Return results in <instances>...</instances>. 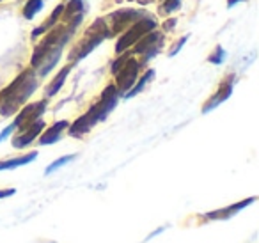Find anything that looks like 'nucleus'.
<instances>
[{"mask_svg": "<svg viewBox=\"0 0 259 243\" xmlns=\"http://www.w3.org/2000/svg\"><path fill=\"white\" fill-rule=\"evenodd\" d=\"M73 32H75L73 27L66 25V23L64 25L57 23V27L36 47L32 59H30V64H32L34 68H39L41 76L47 75V73L57 64V61L61 59L62 47L68 43L69 36H71Z\"/></svg>", "mask_w": 259, "mask_h": 243, "instance_id": "obj_1", "label": "nucleus"}, {"mask_svg": "<svg viewBox=\"0 0 259 243\" xmlns=\"http://www.w3.org/2000/svg\"><path fill=\"white\" fill-rule=\"evenodd\" d=\"M36 89L37 78L32 69H27L20 76H16L11 86H8L0 93V115L9 117V115L16 114Z\"/></svg>", "mask_w": 259, "mask_h": 243, "instance_id": "obj_2", "label": "nucleus"}, {"mask_svg": "<svg viewBox=\"0 0 259 243\" xmlns=\"http://www.w3.org/2000/svg\"><path fill=\"white\" fill-rule=\"evenodd\" d=\"M117 96H119V93L114 84L105 87V91L101 93L100 101L94 103L83 115H80L73 125L68 126L69 135L82 137V135H85L87 132H91L100 121H105V119L108 117V114L115 108V105H117Z\"/></svg>", "mask_w": 259, "mask_h": 243, "instance_id": "obj_3", "label": "nucleus"}, {"mask_svg": "<svg viewBox=\"0 0 259 243\" xmlns=\"http://www.w3.org/2000/svg\"><path fill=\"white\" fill-rule=\"evenodd\" d=\"M141 62L132 59L128 54L121 55L117 61L112 64V73L115 75V89L119 94H126L137 82Z\"/></svg>", "mask_w": 259, "mask_h": 243, "instance_id": "obj_4", "label": "nucleus"}, {"mask_svg": "<svg viewBox=\"0 0 259 243\" xmlns=\"http://www.w3.org/2000/svg\"><path fill=\"white\" fill-rule=\"evenodd\" d=\"M105 37H110V36H108L107 23H105V20H96V22H94L93 25L87 29V32L83 34L82 41H80V43L76 45L75 50L71 52V55H69V61L76 62V61H80V59L87 57V55H89L91 52H93L94 48H96L98 45L105 39Z\"/></svg>", "mask_w": 259, "mask_h": 243, "instance_id": "obj_5", "label": "nucleus"}, {"mask_svg": "<svg viewBox=\"0 0 259 243\" xmlns=\"http://www.w3.org/2000/svg\"><path fill=\"white\" fill-rule=\"evenodd\" d=\"M156 29V22L151 18H141L139 22H135L134 25L130 27V30L124 34V36L121 37V39L117 41V47H115V52L117 54H122V52L126 50V48H130L132 45L137 43L141 37H144L148 32H151V30Z\"/></svg>", "mask_w": 259, "mask_h": 243, "instance_id": "obj_6", "label": "nucleus"}, {"mask_svg": "<svg viewBox=\"0 0 259 243\" xmlns=\"http://www.w3.org/2000/svg\"><path fill=\"white\" fill-rule=\"evenodd\" d=\"M141 18H144V13L142 11H132V9H121V11H115L112 15L107 16L105 23H107L108 36H115V34L122 32L126 27H132L135 22H139Z\"/></svg>", "mask_w": 259, "mask_h": 243, "instance_id": "obj_7", "label": "nucleus"}, {"mask_svg": "<svg viewBox=\"0 0 259 243\" xmlns=\"http://www.w3.org/2000/svg\"><path fill=\"white\" fill-rule=\"evenodd\" d=\"M45 110H47V100H41V101H37V103L27 105V107H23L22 110H20V114L16 115L13 126H15V130L22 132V130H25L27 126L32 125L34 121L41 119V115L45 114Z\"/></svg>", "mask_w": 259, "mask_h": 243, "instance_id": "obj_8", "label": "nucleus"}, {"mask_svg": "<svg viewBox=\"0 0 259 243\" xmlns=\"http://www.w3.org/2000/svg\"><path fill=\"white\" fill-rule=\"evenodd\" d=\"M162 34L160 32H148L144 37H141V39L135 43V48H134V52L135 54H141V55H144V61L142 62H148L151 57H155L156 55V52L162 48Z\"/></svg>", "mask_w": 259, "mask_h": 243, "instance_id": "obj_9", "label": "nucleus"}, {"mask_svg": "<svg viewBox=\"0 0 259 243\" xmlns=\"http://www.w3.org/2000/svg\"><path fill=\"white\" fill-rule=\"evenodd\" d=\"M233 86H234V75H229L222 84H220L219 91L206 101V105L202 107V114H208V112H211L213 108L219 107L220 103H224V101L233 94Z\"/></svg>", "mask_w": 259, "mask_h": 243, "instance_id": "obj_10", "label": "nucleus"}, {"mask_svg": "<svg viewBox=\"0 0 259 243\" xmlns=\"http://www.w3.org/2000/svg\"><path fill=\"white\" fill-rule=\"evenodd\" d=\"M252 202H255V197H248V199L240 200V202L233 204V206L222 208V210L208 211V213H204V218H208V220H229V218L234 217L238 211L245 210V208L250 206Z\"/></svg>", "mask_w": 259, "mask_h": 243, "instance_id": "obj_11", "label": "nucleus"}, {"mask_svg": "<svg viewBox=\"0 0 259 243\" xmlns=\"http://www.w3.org/2000/svg\"><path fill=\"white\" fill-rule=\"evenodd\" d=\"M43 128H45V121H41V119L34 121L32 125L27 126L25 130H22V132L16 133V137L13 139V146L18 147V149L29 146V144L32 142V140L36 139V137L39 135L41 132H43Z\"/></svg>", "mask_w": 259, "mask_h": 243, "instance_id": "obj_12", "label": "nucleus"}, {"mask_svg": "<svg viewBox=\"0 0 259 243\" xmlns=\"http://www.w3.org/2000/svg\"><path fill=\"white\" fill-rule=\"evenodd\" d=\"M83 0H69L68 6H64V11H62V16H64V23L73 29L78 27V23L82 22L83 18Z\"/></svg>", "mask_w": 259, "mask_h": 243, "instance_id": "obj_13", "label": "nucleus"}, {"mask_svg": "<svg viewBox=\"0 0 259 243\" xmlns=\"http://www.w3.org/2000/svg\"><path fill=\"white\" fill-rule=\"evenodd\" d=\"M68 126H69L68 121H59V123H55V125H52L50 128L41 135L39 144L41 146H50V144H55L59 139H61L62 132H64Z\"/></svg>", "mask_w": 259, "mask_h": 243, "instance_id": "obj_14", "label": "nucleus"}, {"mask_svg": "<svg viewBox=\"0 0 259 243\" xmlns=\"http://www.w3.org/2000/svg\"><path fill=\"white\" fill-rule=\"evenodd\" d=\"M36 158H37V151H32V153H27V154H23V156L4 160V161H0V171H9V169L22 167V165H27V164H30V161H34Z\"/></svg>", "mask_w": 259, "mask_h": 243, "instance_id": "obj_15", "label": "nucleus"}, {"mask_svg": "<svg viewBox=\"0 0 259 243\" xmlns=\"http://www.w3.org/2000/svg\"><path fill=\"white\" fill-rule=\"evenodd\" d=\"M69 71H71V66H66V68H62L61 71H59V75L54 78V82H52L50 86H48L47 96H55V94H57L59 91H61V87L64 86L66 78H68Z\"/></svg>", "mask_w": 259, "mask_h": 243, "instance_id": "obj_16", "label": "nucleus"}, {"mask_svg": "<svg viewBox=\"0 0 259 243\" xmlns=\"http://www.w3.org/2000/svg\"><path fill=\"white\" fill-rule=\"evenodd\" d=\"M62 11H64V6H57V8H55V11H54V15L50 16V18H48V22H45L43 25L39 27V29H36L32 32V36H39V34H43V32H47L48 29H52V27L54 25H57V22H59V18H61L62 16Z\"/></svg>", "mask_w": 259, "mask_h": 243, "instance_id": "obj_17", "label": "nucleus"}, {"mask_svg": "<svg viewBox=\"0 0 259 243\" xmlns=\"http://www.w3.org/2000/svg\"><path fill=\"white\" fill-rule=\"evenodd\" d=\"M153 76H155V71H153V69H149V71L146 73V75L142 76L141 80H139V84H137V86H134V87H132V89L128 91V93L124 94V98H134L135 94H139L142 89H144V86H146V84H148V82H151V80H153Z\"/></svg>", "mask_w": 259, "mask_h": 243, "instance_id": "obj_18", "label": "nucleus"}, {"mask_svg": "<svg viewBox=\"0 0 259 243\" xmlns=\"http://www.w3.org/2000/svg\"><path fill=\"white\" fill-rule=\"evenodd\" d=\"M41 8H43V0H29L25 8H23V16L27 20H32L41 11Z\"/></svg>", "mask_w": 259, "mask_h": 243, "instance_id": "obj_19", "label": "nucleus"}, {"mask_svg": "<svg viewBox=\"0 0 259 243\" xmlns=\"http://www.w3.org/2000/svg\"><path fill=\"white\" fill-rule=\"evenodd\" d=\"M181 6V0H160V13L162 15H172Z\"/></svg>", "mask_w": 259, "mask_h": 243, "instance_id": "obj_20", "label": "nucleus"}, {"mask_svg": "<svg viewBox=\"0 0 259 243\" xmlns=\"http://www.w3.org/2000/svg\"><path fill=\"white\" fill-rule=\"evenodd\" d=\"M71 160H75V154H68V156H62L59 158V160H55L54 164L50 165V167H47V171H45V174H52V172H55L57 169L64 167L66 164H69Z\"/></svg>", "mask_w": 259, "mask_h": 243, "instance_id": "obj_21", "label": "nucleus"}, {"mask_svg": "<svg viewBox=\"0 0 259 243\" xmlns=\"http://www.w3.org/2000/svg\"><path fill=\"white\" fill-rule=\"evenodd\" d=\"M224 57H226V54H224V48L222 47H217V50L213 52V55L208 59L211 64H220V62L224 61Z\"/></svg>", "mask_w": 259, "mask_h": 243, "instance_id": "obj_22", "label": "nucleus"}, {"mask_svg": "<svg viewBox=\"0 0 259 243\" xmlns=\"http://www.w3.org/2000/svg\"><path fill=\"white\" fill-rule=\"evenodd\" d=\"M13 132H15V126H13V125H9L8 128L4 130V132L0 133V142H2V140H6V139H8V137H9V133H13Z\"/></svg>", "mask_w": 259, "mask_h": 243, "instance_id": "obj_23", "label": "nucleus"}, {"mask_svg": "<svg viewBox=\"0 0 259 243\" xmlns=\"http://www.w3.org/2000/svg\"><path fill=\"white\" fill-rule=\"evenodd\" d=\"M16 190L15 188H8V190H0V199H4V197H9V195H15Z\"/></svg>", "mask_w": 259, "mask_h": 243, "instance_id": "obj_24", "label": "nucleus"}, {"mask_svg": "<svg viewBox=\"0 0 259 243\" xmlns=\"http://www.w3.org/2000/svg\"><path fill=\"white\" fill-rule=\"evenodd\" d=\"M187 39H188V37H183V39H181L180 43H178V47H176V48H172V52H170V55H176L178 52H180V48L185 45V41H187Z\"/></svg>", "mask_w": 259, "mask_h": 243, "instance_id": "obj_25", "label": "nucleus"}, {"mask_svg": "<svg viewBox=\"0 0 259 243\" xmlns=\"http://www.w3.org/2000/svg\"><path fill=\"white\" fill-rule=\"evenodd\" d=\"M130 2H137V4H141V6H148V4H151L153 0H130Z\"/></svg>", "mask_w": 259, "mask_h": 243, "instance_id": "obj_26", "label": "nucleus"}, {"mask_svg": "<svg viewBox=\"0 0 259 243\" xmlns=\"http://www.w3.org/2000/svg\"><path fill=\"white\" fill-rule=\"evenodd\" d=\"M172 25H176V20H169V22L165 23V29H172Z\"/></svg>", "mask_w": 259, "mask_h": 243, "instance_id": "obj_27", "label": "nucleus"}, {"mask_svg": "<svg viewBox=\"0 0 259 243\" xmlns=\"http://www.w3.org/2000/svg\"><path fill=\"white\" fill-rule=\"evenodd\" d=\"M238 2H241V0H229V2H227V6H229V8H231V6L238 4Z\"/></svg>", "mask_w": 259, "mask_h": 243, "instance_id": "obj_28", "label": "nucleus"}]
</instances>
